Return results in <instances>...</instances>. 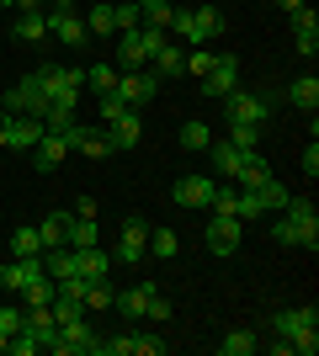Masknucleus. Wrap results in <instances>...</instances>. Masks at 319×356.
Instances as JSON below:
<instances>
[{"mask_svg": "<svg viewBox=\"0 0 319 356\" xmlns=\"http://www.w3.org/2000/svg\"><path fill=\"white\" fill-rule=\"evenodd\" d=\"M85 90H96V96H106V90H117V70L96 59L91 70H85Z\"/></svg>", "mask_w": 319, "mask_h": 356, "instance_id": "72a5a7b5", "label": "nucleus"}, {"mask_svg": "<svg viewBox=\"0 0 319 356\" xmlns=\"http://www.w3.org/2000/svg\"><path fill=\"white\" fill-rule=\"evenodd\" d=\"M256 192H261V208H266V213H282V208H288V197H293L282 181H261Z\"/></svg>", "mask_w": 319, "mask_h": 356, "instance_id": "ea45409f", "label": "nucleus"}, {"mask_svg": "<svg viewBox=\"0 0 319 356\" xmlns=\"http://www.w3.org/2000/svg\"><path fill=\"white\" fill-rule=\"evenodd\" d=\"M22 325H27V309L22 303H0V335H16Z\"/></svg>", "mask_w": 319, "mask_h": 356, "instance_id": "79ce46f5", "label": "nucleus"}, {"mask_svg": "<svg viewBox=\"0 0 319 356\" xmlns=\"http://www.w3.org/2000/svg\"><path fill=\"white\" fill-rule=\"evenodd\" d=\"M48 38L64 48H85L91 43V32H85V22H80L75 11H48Z\"/></svg>", "mask_w": 319, "mask_h": 356, "instance_id": "4468645a", "label": "nucleus"}, {"mask_svg": "<svg viewBox=\"0 0 319 356\" xmlns=\"http://www.w3.org/2000/svg\"><path fill=\"white\" fill-rule=\"evenodd\" d=\"M192 16H197V27H202V43H218V38H224V11H218V6H213V0H202V6H192Z\"/></svg>", "mask_w": 319, "mask_h": 356, "instance_id": "cd10ccee", "label": "nucleus"}, {"mask_svg": "<svg viewBox=\"0 0 319 356\" xmlns=\"http://www.w3.org/2000/svg\"><path fill=\"white\" fill-rule=\"evenodd\" d=\"M245 239V218H234V213H213L208 229H202V245H208L213 255H234Z\"/></svg>", "mask_w": 319, "mask_h": 356, "instance_id": "20e7f679", "label": "nucleus"}, {"mask_svg": "<svg viewBox=\"0 0 319 356\" xmlns=\"http://www.w3.org/2000/svg\"><path fill=\"white\" fill-rule=\"evenodd\" d=\"M213 59H218V48H192V54H186V74H197V80H202V74L213 70Z\"/></svg>", "mask_w": 319, "mask_h": 356, "instance_id": "37998d69", "label": "nucleus"}, {"mask_svg": "<svg viewBox=\"0 0 319 356\" xmlns=\"http://www.w3.org/2000/svg\"><path fill=\"white\" fill-rule=\"evenodd\" d=\"M319 351V330H304V335H293V356H314Z\"/></svg>", "mask_w": 319, "mask_h": 356, "instance_id": "49530a36", "label": "nucleus"}, {"mask_svg": "<svg viewBox=\"0 0 319 356\" xmlns=\"http://www.w3.org/2000/svg\"><path fill=\"white\" fill-rule=\"evenodd\" d=\"M165 341L160 335H106L101 341V356H160Z\"/></svg>", "mask_w": 319, "mask_h": 356, "instance_id": "2eb2a0df", "label": "nucleus"}, {"mask_svg": "<svg viewBox=\"0 0 319 356\" xmlns=\"http://www.w3.org/2000/svg\"><path fill=\"white\" fill-rule=\"evenodd\" d=\"M16 298H22V309H43V303H54V277H38V282H27Z\"/></svg>", "mask_w": 319, "mask_h": 356, "instance_id": "7c9ffc66", "label": "nucleus"}, {"mask_svg": "<svg viewBox=\"0 0 319 356\" xmlns=\"http://www.w3.org/2000/svg\"><path fill=\"white\" fill-rule=\"evenodd\" d=\"M218 351H224V356H250V351H261V341L250 335V330H229Z\"/></svg>", "mask_w": 319, "mask_h": 356, "instance_id": "58836bf2", "label": "nucleus"}, {"mask_svg": "<svg viewBox=\"0 0 319 356\" xmlns=\"http://www.w3.org/2000/svg\"><path fill=\"white\" fill-rule=\"evenodd\" d=\"M234 86H240V59H234V54H218L213 70L202 74V96H208V102H224Z\"/></svg>", "mask_w": 319, "mask_h": 356, "instance_id": "9d476101", "label": "nucleus"}, {"mask_svg": "<svg viewBox=\"0 0 319 356\" xmlns=\"http://www.w3.org/2000/svg\"><path fill=\"white\" fill-rule=\"evenodd\" d=\"M122 112H128V102H122L117 90H106V96H96V118H101V122H117Z\"/></svg>", "mask_w": 319, "mask_h": 356, "instance_id": "a19ab883", "label": "nucleus"}, {"mask_svg": "<svg viewBox=\"0 0 319 356\" xmlns=\"http://www.w3.org/2000/svg\"><path fill=\"white\" fill-rule=\"evenodd\" d=\"M293 48H298V54H304V59H314L319 54V16L309 11H293Z\"/></svg>", "mask_w": 319, "mask_h": 356, "instance_id": "f3484780", "label": "nucleus"}, {"mask_svg": "<svg viewBox=\"0 0 319 356\" xmlns=\"http://www.w3.org/2000/svg\"><path fill=\"white\" fill-rule=\"evenodd\" d=\"M224 106H229V122H266L272 118V106H277V96H261V90H229L224 96Z\"/></svg>", "mask_w": 319, "mask_h": 356, "instance_id": "39448f33", "label": "nucleus"}, {"mask_svg": "<svg viewBox=\"0 0 319 356\" xmlns=\"http://www.w3.org/2000/svg\"><path fill=\"white\" fill-rule=\"evenodd\" d=\"M213 192H218V176H208V170H192V176H181L176 186H170L176 208H208Z\"/></svg>", "mask_w": 319, "mask_h": 356, "instance_id": "0eeeda50", "label": "nucleus"}, {"mask_svg": "<svg viewBox=\"0 0 319 356\" xmlns=\"http://www.w3.org/2000/svg\"><path fill=\"white\" fill-rule=\"evenodd\" d=\"M165 6H176V0H165Z\"/></svg>", "mask_w": 319, "mask_h": 356, "instance_id": "4d7b16f0", "label": "nucleus"}, {"mask_svg": "<svg viewBox=\"0 0 319 356\" xmlns=\"http://www.w3.org/2000/svg\"><path fill=\"white\" fill-rule=\"evenodd\" d=\"M149 293H154V282H138V287H122V293H112V303H117L128 319H144V309H149Z\"/></svg>", "mask_w": 319, "mask_h": 356, "instance_id": "a878e982", "label": "nucleus"}, {"mask_svg": "<svg viewBox=\"0 0 319 356\" xmlns=\"http://www.w3.org/2000/svg\"><path fill=\"white\" fill-rule=\"evenodd\" d=\"M69 218H75V213H48V218L38 223L43 250H64V245H69Z\"/></svg>", "mask_w": 319, "mask_h": 356, "instance_id": "5701e85b", "label": "nucleus"}, {"mask_svg": "<svg viewBox=\"0 0 319 356\" xmlns=\"http://www.w3.org/2000/svg\"><path fill=\"white\" fill-rule=\"evenodd\" d=\"M11 38H16V43H43V38H48V11H16Z\"/></svg>", "mask_w": 319, "mask_h": 356, "instance_id": "b1692460", "label": "nucleus"}, {"mask_svg": "<svg viewBox=\"0 0 319 356\" xmlns=\"http://www.w3.org/2000/svg\"><path fill=\"white\" fill-rule=\"evenodd\" d=\"M43 106H48V90L38 74H22L6 96H0V112H11V118H43Z\"/></svg>", "mask_w": 319, "mask_h": 356, "instance_id": "f03ea898", "label": "nucleus"}, {"mask_svg": "<svg viewBox=\"0 0 319 356\" xmlns=\"http://www.w3.org/2000/svg\"><path fill=\"white\" fill-rule=\"evenodd\" d=\"M43 6H48V11H75L80 0H43Z\"/></svg>", "mask_w": 319, "mask_h": 356, "instance_id": "3c124183", "label": "nucleus"}, {"mask_svg": "<svg viewBox=\"0 0 319 356\" xmlns=\"http://www.w3.org/2000/svg\"><path fill=\"white\" fill-rule=\"evenodd\" d=\"M176 250H181L176 229H149V255H154V261H170Z\"/></svg>", "mask_w": 319, "mask_h": 356, "instance_id": "4c0bfd02", "label": "nucleus"}, {"mask_svg": "<svg viewBox=\"0 0 319 356\" xmlns=\"http://www.w3.org/2000/svg\"><path fill=\"white\" fill-rule=\"evenodd\" d=\"M208 144H213V128H208V122H181V149H186V154H202Z\"/></svg>", "mask_w": 319, "mask_h": 356, "instance_id": "f704fd0d", "label": "nucleus"}, {"mask_svg": "<svg viewBox=\"0 0 319 356\" xmlns=\"http://www.w3.org/2000/svg\"><path fill=\"white\" fill-rule=\"evenodd\" d=\"M144 255H149V223H144V218H122V239H117V255H112V261L138 266Z\"/></svg>", "mask_w": 319, "mask_h": 356, "instance_id": "ddd939ff", "label": "nucleus"}, {"mask_svg": "<svg viewBox=\"0 0 319 356\" xmlns=\"http://www.w3.org/2000/svg\"><path fill=\"white\" fill-rule=\"evenodd\" d=\"M85 245H101V218H69V250H85Z\"/></svg>", "mask_w": 319, "mask_h": 356, "instance_id": "c756f323", "label": "nucleus"}, {"mask_svg": "<svg viewBox=\"0 0 319 356\" xmlns=\"http://www.w3.org/2000/svg\"><path fill=\"white\" fill-rule=\"evenodd\" d=\"M202 154L213 160V170H218L224 181H234V176H240V165H245V149H234L229 138H213V144L202 149Z\"/></svg>", "mask_w": 319, "mask_h": 356, "instance_id": "a211bd4d", "label": "nucleus"}, {"mask_svg": "<svg viewBox=\"0 0 319 356\" xmlns=\"http://www.w3.org/2000/svg\"><path fill=\"white\" fill-rule=\"evenodd\" d=\"M144 319H154V325H165V319H170V298H160V287L149 293V309H144Z\"/></svg>", "mask_w": 319, "mask_h": 356, "instance_id": "a18cd8bd", "label": "nucleus"}, {"mask_svg": "<svg viewBox=\"0 0 319 356\" xmlns=\"http://www.w3.org/2000/svg\"><path fill=\"white\" fill-rule=\"evenodd\" d=\"M261 181H272L266 154H261V149H245V165H240V176H234V186H261Z\"/></svg>", "mask_w": 319, "mask_h": 356, "instance_id": "c85d7f7f", "label": "nucleus"}, {"mask_svg": "<svg viewBox=\"0 0 319 356\" xmlns=\"http://www.w3.org/2000/svg\"><path fill=\"white\" fill-rule=\"evenodd\" d=\"M138 138H144V122H138V106H128L117 122H106V144L112 149H138Z\"/></svg>", "mask_w": 319, "mask_h": 356, "instance_id": "dca6fc26", "label": "nucleus"}, {"mask_svg": "<svg viewBox=\"0 0 319 356\" xmlns=\"http://www.w3.org/2000/svg\"><path fill=\"white\" fill-rule=\"evenodd\" d=\"M266 351H272V356H293V341H282V335H272V341H266Z\"/></svg>", "mask_w": 319, "mask_h": 356, "instance_id": "09e8293b", "label": "nucleus"}, {"mask_svg": "<svg viewBox=\"0 0 319 356\" xmlns=\"http://www.w3.org/2000/svg\"><path fill=\"white\" fill-rule=\"evenodd\" d=\"M165 27H133V32H117V64L122 70H144V64L165 48Z\"/></svg>", "mask_w": 319, "mask_h": 356, "instance_id": "f257e3e1", "label": "nucleus"}, {"mask_svg": "<svg viewBox=\"0 0 319 356\" xmlns=\"http://www.w3.org/2000/svg\"><path fill=\"white\" fill-rule=\"evenodd\" d=\"M272 335H282V341H293V335H304V330H319V309L314 303H298V309H272Z\"/></svg>", "mask_w": 319, "mask_h": 356, "instance_id": "1a4fd4ad", "label": "nucleus"}, {"mask_svg": "<svg viewBox=\"0 0 319 356\" xmlns=\"http://www.w3.org/2000/svg\"><path fill=\"white\" fill-rule=\"evenodd\" d=\"M6 341H11V335H0V356H6Z\"/></svg>", "mask_w": 319, "mask_h": 356, "instance_id": "5fc2aeb1", "label": "nucleus"}, {"mask_svg": "<svg viewBox=\"0 0 319 356\" xmlns=\"http://www.w3.org/2000/svg\"><path fill=\"white\" fill-rule=\"evenodd\" d=\"M277 6H282V11H288V16H293V11H304L309 0H277Z\"/></svg>", "mask_w": 319, "mask_h": 356, "instance_id": "603ef678", "label": "nucleus"}, {"mask_svg": "<svg viewBox=\"0 0 319 356\" xmlns=\"http://www.w3.org/2000/svg\"><path fill=\"white\" fill-rule=\"evenodd\" d=\"M11 11H48L43 0H11Z\"/></svg>", "mask_w": 319, "mask_h": 356, "instance_id": "8fccbe9b", "label": "nucleus"}, {"mask_svg": "<svg viewBox=\"0 0 319 356\" xmlns=\"http://www.w3.org/2000/svg\"><path fill=\"white\" fill-rule=\"evenodd\" d=\"M6 128H11V112H0V149H6Z\"/></svg>", "mask_w": 319, "mask_h": 356, "instance_id": "864d4df0", "label": "nucleus"}, {"mask_svg": "<svg viewBox=\"0 0 319 356\" xmlns=\"http://www.w3.org/2000/svg\"><path fill=\"white\" fill-rule=\"evenodd\" d=\"M91 309H112V287H106V277L101 282H85V314Z\"/></svg>", "mask_w": 319, "mask_h": 356, "instance_id": "c03bdc74", "label": "nucleus"}, {"mask_svg": "<svg viewBox=\"0 0 319 356\" xmlns=\"http://www.w3.org/2000/svg\"><path fill=\"white\" fill-rule=\"evenodd\" d=\"M38 277H48L43 255H22V261H6V266H0V293H22V287L38 282Z\"/></svg>", "mask_w": 319, "mask_h": 356, "instance_id": "f8f14e48", "label": "nucleus"}, {"mask_svg": "<svg viewBox=\"0 0 319 356\" xmlns=\"http://www.w3.org/2000/svg\"><path fill=\"white\" fill-rule=\"evenodd\" d=\"M181 70H186V54L176 43H165L160 54H154V74H160V80H170V74H181Z\"/></svg>", "mask_w": 319, "mask_h": 356, "instance_id": "473e14b6", "label": "nucleus"}, {"mask_svg": "<svg viewBox=\"0 0 319 356\" xmlns=\"http://www.w3.org/2000/svg\"><path fill=\"white\" fill-rule=\"evenodd\" d=\"M282 218L293 223V234H298V245H304V250H319V208L309 202V197H288Z\"/></svg>", "mask_w": 319, "mask_h": 356, "instance_id": "423d86ee", "label": "nucleus"}, {"mask_svg": "<svg viewBox=\"0 0 319 356\" xmlns=\"http://www.w3.org/2000/svg\"><path fill=\"white\" fill-rule=\"evenodd\" d=\"M288 102L298 106V112H309V118H314V106H319V80H314V74H298V80H288Z\"/></svg>", "mask_w": 319, "mask_h": 356, "instance_id": "bb28decb", "label": "nucleus"}, {"mask_svg": "<svg viewBox=\"0 0 319 356\" xmlns=\"http://www.w3.org/2000/svg\"><path fill=\"white\" fill-rule=\"evenodd\" d=\"M48 351L54 356H101V335H96L91 319H75V325H59Z\"/></svg>", "mask_w": 319, "mask_h": 356, "instance_id": "7ed1b4c3", "label": "nucleus"}, {"mask_svg": "<svg viewBox=\"0 0 319 356\" xmlns=\"http://www.w3.org/2000/svg\"><path fill=\"white\" fill-rule=\"evenodd\" d=\"M106 271H112V255H106L101 245H85V250H75V277H85V282H101Z\"/></svg>", "mask_w": 319, "mask_h": 356, "instance_id": "aec40b11", "label": "nucleus"}, {"mask_svg": "<svg viewBox=\"0 0 319 356\" xmlns=\"http://www.w3.org/2000/svg\"><path fill=\"white\" fill-rule=\"evenodd\" d=\"M154 90H160V74H154V70H128V74H117V96H122L128 106H149Z\"/></svg>", "mask_w": 319, "mask_h": 356, "instance_id": "9b49d317", "label": "nucleus"}, {"mask_svg": "<svg viewBox=\"0 0 319 356\" xmlns=\"http://www.w3.org/2000/svg\"><path fill=\"white\" fill-rule=\"evenodd\" d=\"M27 154H32V170H59V165H64V154H69V144H64L59 134H43L38 144L27 149Z\"/></svg>", "mask_w": 319, "mask_h": 356, "instance_id": "6ab92c4d", "label": "nucleus"}, {"mask_svg": "<svg viewBox=\"0 0 319 356\" xmlns=\"http://www.w3.org/2000/svg\"><path fill=\"white\" fill-rule=\"evenodd\" d=\"M304 176L309 181L319 176V144H314V138H309V149H304Z\"/></svg>", "mask_w": 319, "mask_h": 356, "instance_id": "de8ad7c7", "label": "nucleus"}, {"mask_svg": "<svg viewBox=\"0 0 319 356\" xmlns=\"http://www.w3.org/2000/svg\"><path fill=\"white\" fill-rule=\"evenodd\" d=\"M43 134H48L43 118H11V128H6V149H32Z\"/></svg>", "mask_w": 319, "mask_h": 356, "instance_id": "4be33fe9", "label": "nucleus"}, {"mask_svg": "<svg viewBox=\"0 0 319 356\" xmlns=\"http://www.w3.org/2000/svg\"><path fill=\"white\" fill-rule=\"evenodd\" d=\"M261 128H266V122H229V144L234 149H261Z\"/></svg>", "mask_w": 319, "mask_h": 356, "instance_id": "2f4dec72", "label": "nucleus"}, {"mask_svg": "<svg viewBox=\"0 0 319 356\" xmlns=\"http://www.w3.org/2000/svg\"><path fill=\"white\" fill-rule=\"evenodd\" d=\"M22 330H27L32 341L48 351V346H54V335H59V319H54V309L43 303V309H27V325H22Z\"/></svg>", "mask_w": 319, "mask_h": 356, "instance_id": "412c9836", "label": "nucleus"}, {"mask_svg": "<svg viewBox=\"0 0 319 356\" xmlns=\"http://www.w3.org/2000/svg\"><path fill=\"white\" fill-rule=\"evenodd\" d=\"M11 255H16V261H22V255H43V239H38L32 223H22V229L11 234Z\"/></svg>", "mask_w": 319, "mask_h": 356, "instance_id": "e433bc0d", "label": "nucleus"}, {"mask_svg": "<svg viewBox=\"0 0 319 356\" xmlns=\"http://www.w3.org/2000/svg\"><path fill=\"white\" fill-rule=\"evenodd\" d=\"M38 80H43L48 102H54V96H80V90H85V70H80V64H43Z\"/></svg>", "mask_w": 319, "mask_h": 356, "instance_id": "6e6552de", "label": "nucleus"}, {"mask_svg": "<svg viewBox=\"0 0 319 356\" xmlns=\"http://www.w3.org/2000/svg\"><path fill=\"white\" fill-rule=\"evenodd\" d=\"M91 38H117V22H112V0H91V11L80 16Z\"/></svg>", "mask_w": 319, "mask_h": 356, "instance_id": "393cba45", "label": "nucleus"}, {"mask_svg": "<svg viewBox=\"0 0 319 356\" xmlns=\"http://www.w3.org/2000/svg\"><path fill=\"white\" fill-rule=\"evenodd\" d=\"M112 22H117V32L144 27V11H138V0H112Z\"/></svg>", "mask_w": 319, "mask_h": 356, "instance_id": "c9c22d12", "label": "nucleus"}, {"mask_svg": "<svg viewBox=\"0 0 319 356\" xmlns=\"http://www.w3.org/2000/svg\"><path fill=\"white\" fill-rule=\"evenodd\" d=\"M0 6H11V0H0Z\"/></svg>", "mask_w": 319, "mask_h": 356, "instance_id": "6e6d98bb", "label": "nucleus"}]
</instances>
